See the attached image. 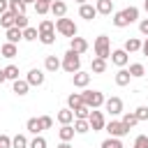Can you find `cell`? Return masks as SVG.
Returning <instances> with one entry per match:
<instances>
[{"label": "cell", "mask_w": 148, "mask_h": 148, "mask_svg": "<svg viewBox=\"0 0 148 148\" xmlns=\"http://www.w3.org/2000/svg\"><path fill=\"white\" fill-rule=\"evenodd\" d=\"M127 60H130V56H127V51H125V49H116V51H111V62H113V65L125 67V65H127Z\"/></svg>", "instance_id": "ba28073f"}, {"label": "cell", "mask_w": 148, "mask_h": 148, "mask_svg": "<svg viewBox=\"0 0 148 148\" xmlns=\"http://www.w3.org/2000/svg\"><path fill=\"white\" fill-rule=\"evenodd\" d=\"M56 30H58L62 37H69V39L76 37V32H79V30H76V23H74L72 18H65V16L56 21Z\"/></svg>", "instance_id": "3957f363"}, {"label": "cell", "mask_w": 148, "mask_h": 148, "mask_svg": "<svg viewBox=\"0 0 148 148\" xmlns=\"http://www.w3.org/2000/svg\"><path fill=\"white\" fill-rule=\"evenodd\" d=\"M25 130H28L30 134H35V136H37V134L42 132V125H39V118H30V120L25 123Z\"/></svg>", "instance_id": "484cf974"}, {"label": "cell", "mask_w": 148, "mask_h": 148, "mask_svg": "<svg viewBox=\"0 0 148 148\" xmlns=\"http://www.w3.org/2000/svg\"><path fill=\"white\" fill-rule=\"evenodd\" d=\"M81 97H83V104H86L88 109H99V106H104V102H106L99 90H83Z\"/></svg>", "instance_id": "7a4b0ae2"}, {"label": "cell", "mask_w": 148, "mask_h": 148, "mask_svg": "<svg viewBox=\"0 0 148 148\" xmlns=\"http://www.w3.org/2000/svg\"><path fill=\"white\" fill-rule=\"evenodd\" d=\"M5 12H9V0H0V16Z\"/></svg>", "instance_id": "c3c4849f"}, {"label": "cell", "mask_w": 148, "mask_h": 148, "mask_svg": "<svg viewBox=\"0 0 148 148\" xmlns=\"http://www.w3.org/2000/svg\"><path fill=\"white\" fill-rule=\"evenodd\" d=\"M0 53H2V58H14V56L18 53V49H16V44H12V42H5V44L0 46Z\"/></svg>", "instance_id": "e0dca14e"}, {"label": "cell", "mask_w": 148, "mask_h": 148, "mask_svg": "<svg viewBox=\"0 0 148 148\" xmlns=\"http://www.w3.org/2000/svg\"><path fill=\"white\" fill-rule=\"evenodd\" d=\"M67 106L74 111V109H79V106H83V97H81V92H72L69 97H67Z\"/></svg>", "instance_id": "ffe728a7"}, {"label": "cell", "mask_w": 148, "mask_h": 148, "mask_svg": "<svg viewBox=\"0 0 148 148\" xmlns=\"http://www.w3.org/2000/svg\"><path fill=\"white\" fill-rule=\"evenodd\" d=\"M7 81V76H5V69H0V83H5Z\"/></svg>", "instance_id": "f907efd6"}, {"label": "cell", "mask_w": 148, "mask_h": 148, "mask_svg": "<svg viewBox=\"0 0 148 148\" xmlns=\"http://www.w3.org/2000/svg\"><path fill=\"white\" fill-rule=\"evenodd\" d=\"M132 148H148V136L146 134H139L136 139H134V146Z\"/></svg>", "instance_id": "b9f144b4"}, {"label": "cell", "mask_w": 148, "mask_h": 148, "mask_svg": "<svg viewBox=\"0 0 148 148\" xmlns=\"http://www.w3.org/2000/svg\"><path fill=\"white\" fill-rule=\"evenodd\" d=\"M30 143H28V139H25V134H16L14 139H12V148H28Z\"/></svg>", "instance_id": "1f68e13d"}, {"label": "cell", "mask_w": 148, "mask_h": 148, "mask_svg": "<svg viewBox=\"0 0 148 148\" xmlns=\"http://www.w3.org/2000/svg\"><path fill=\"white\" fill-rule=\"evenodd\" d=\"M90 111H92V109H88V106L83 104V106H79V109H74V118H81V120H88V116H90Z\"/></svg>", "instance_id": "8d00e7d4"}, {"label": "cell", "mask_w": 148, "mask_h": 148, "mask_svg": "<svg viewBox=\"0 0 148 148\" xmlns=\"http://www.w3.org/2000/svg\"><path fill=\"white\" fill-rule=\"evenodd\" d=\"M51 14H53L56 18H62V16L67 14V5H65L62 0H53V2H51Z\"/></svg>", "instance_id": "8fae6325"}, {"label": "cell", "mask_w": 148, "mask_h": 148, "mask_svg": "<svg viewBox=\"0 0 148 148\" xmlns=\"http://www.w3.org/2000/svg\"><path fill=\"white\" fill-rule=\"evenodd\" d=\"M9 12H14V14H25V2H23V0H9Z\"/></svg>", "instance_id": "f546056e"}, {"label": "cell", "mask_w": 148, "mask_h": 148, "mask_svg": "<svg viewBox=\"0 0 148 148\" xmlns=\"http://www.w3.org/2000/svg\"><path fill=\"white\" fill-rule=\"evenodd\" d=\"M74 125H62L60 130H58V136H60V141H72L74 139Z\"/></svg>", "instance_id": "2e32d148"}, {"label": "cell", "mask_w": 148, "mask_h": 148, "mask_svg": "<svg viewBox=\"0 0 148 148\" xmlns=\"http://www.w3.org/2000/svg\"><path fill=\"white\" fill-rule=\"evenodd\" d=\"M18 39H23V30H18V28H9V30H7V42L18 44Z\"/></svg>", "instance_id": "7402d4cb"}, {"label": "cell", "mask_w": 148, "mask_h": 148, "mask_svg": "<svg viewBox=\"0 0 148 148\" xmlns=\"http://www.w3.org/2000/svg\"><path fill=\"white\" fill-rule=\"evenodd\" d=\"M14 28H18V30H25V28H28V18H25V14H16V23H14Z\"/></svg>", "instance_id": "f35d334b"}, {"label": "cell", "mask_w": 148, "mask_h": 148, "mask_svg": "<svg viewBox=\"0 0 148 148\" xmlns=\"http://www.w3.org/2000/svg\"><path fill=\"white\" fill-rule=\"evenodd\" d=\"M125 51H127V53H134V51H141V42H139L136 37H130V39L125 42Z\"/></svg>", "instance_id": "83f0119b"}, {"label": "cell", "mask_w": 148, "mask_h": 148, "mask_svg": "<svg viewBox=\"0 0 148 148\" xmlns=\"http://www.w3.org/2000/svg\"><path fill=\"white\" fill-rule=\"evenodd\" d=\"M141 51H143V56H148V37H146V42L141 44Z\"/></svg>", "instance_id": "681fc988"}, {"label": "cell", "mask_w": 148, "mask_h": 148, "mask_svg": "<svg viewBox=\"0 0 148 148\" xmlns=\"http://www.w3.org/2000/svg\"><path fill=\"white\" fill-rule=\"evenodd\" d=\"M69 49H72L74 53H79V56H81V53H86V51H88V42H86L83 37H72V39H69Z\"/></svg>", "instance_id": "9c48e42d"}, {"label": "cell", "mask_w": 148, "mask_h": 148, "mask_svg": "<svg viewBox=\"0 0 148 148\" xmlns=\"http://www.w3.org/2000/svg\"><path fill=\"white\" fill-rule=\"evenodd\" d=\"M37 30H39V35H42V32H53V30H56V23H53V21H49V18H44V21L39 23V28H37Z\"/></svg>", "instance_id": "e575fe53"}, {"label": "cell", "mask_w": 148, "mask_h": 148, "mask_svg": "<svg viewBox=\"0 0 148 148\" xmlns=\"http://www.w3.org/2000/svg\"><path fill=\"white\" fill-rule=\"evenodd\" d=\"M56 118H58L60 125H72V123H74V111H72L69 106H67V109H60Z\"/></svg>", "instance_id": "30bf717a"}, {"label": "cell", "mask_w": 148, "mask_h": 148, "mask_svg": "<svg viewBox=\"0 0 148 148\" xmlns=\"http://www.w3.org/2000/svg\"><path fill=\"white\" fill-rule=\"evenodd\" d=\"M39 2H46V5H51V2H53V0H39Z\"/></svg>", "instance_id": "db71d44e"}, {"label": "cell", "mask_w": 148, "mask_h": 148, "mask_svg": "<svg viewBox=\"0 0 148 148\" xmlns=\"http://www.w3.org/2000/svg\"><path fill=\"white\" fill-rule=\"evenodd\" d=\"M113 25H116V28H125V25H130L127 18L123 16V12H116V14H113Z\"/></svg>", "instance_id": "74e56055"}, {"label": "cell", "mask_w": 148, "mask_h": 148, "mask_svg": "<svg viewBox=\"0 0 148 148\" xmlns=\"http://www.w3.org/2000/svg\"><path fill=\"white\" fill-rule=\"evenodd\" d=\"M0 148H12V139L7 134H0Z\"/></svg>", "instance_id": "bcb514c9"}, {"label": "cell", "mask_w": 148, "mask_h": 148, "mask_svg": "<svg viewBox=\"0 0 148 148\" xmlns=\"http://www.w3.org/2000/svg\"><path fill=\"white\" fill-rule=\"evenodd\" d=\"M28 148H46V139L37 134V136H35V139L30 141V146H28Z\"/></svg>", "instance_id": "60d3db41"}, {"label": "cell", "mask_w": 148, "mask_h": 148, "mask_svg": "<svg viewBox=\"0 0 148 148\" xmlns=\"http://www.w3.org/2000/svg\"><path fill=\"white\" fill-rule=\"evenodd\" d=\"M25 81H28L30 86H42V83H44V72H42V69H30Z\"/></svg>", "instance_id": "4fadbf2b"}, {"label": "cell", "mask_w": 148, "mask_h": 148, "mask_svg": "<svg viewBox=\"0 0 148 148\" xmlns=\"http://www.w3.org/2000/svg\"><path fill=\"white\" fill-rule=\"evenodd\" d=\"M136 123H139V118H136V113H134V111H125V113H123V125H127V127L132 130Z\"/></svg>", "instance_id": "d4e9b609"}, {"label": "cell", "mask_w": 148, "mask_h": 148, "mask_svg": "<svg viewBox=\"0 0 148 148\" xmlns=\"http://www.w3.org/2000/svg\"><path fill=\"white\" fill-rule=\"evenodd\" d=\"M104 109H106L111 116H118V113H123V99H120V97H109V99L104 102Z\"/></svg>", "instance_id": "52a82bcc"}, {"label": "cell", "mask_w": 148, "mask_h": 148, "mask_svg": "<svg viewBox=\"0 0 148 148\" xmlns=\"http://www.w3.org/2000/svg\"><path fill=\"white\" fill-rule=\"evenodd\" d=\"M28 88H30V83L28 81H14V92L18 95V97H23V95H28Z\"/></svg>", "instance_id": "cb8c5ba5"}, {"label": "cell", "mask_w": 148, "mask_h": 148, "mask_svg": "<svg viewBox=\"0 0 148 148\" xmlns=\"http://www.w3.org/2000/svg\"><path fill=\"white\" fill-rule=\"evenodd\" d=\"M5 76H7L9 81H18V67H16V65H7V67H5Z\"/></svg>", "instance_id": "836d02e7"}, {"label": "cell", "mask_w": 148, "mask_h": 148, "mask_svg": "<svg viewBox=\"0 0 148 148\" xmlns=\"http://www.w3.org/2000/svg\"><path fill=\"white\" fill-rule=\"evenodd\" d=\"M58 148H72V146H69V141H62V143H60Z\"/></svg>", "instance_id": "816d5d0a"}, {"label": "cell", "mask_w": 148, "mask_h": 148, "mask_svg": "<svg viewBox=\"0 0 148 148\" xmlns=\"http://www.w3.org/2000/svg\"><path fill=\"white\" fill-rule=\"evenodd\" d=\"M130 74H132V79H139V76L146 74V67L141 62H134V65H130Z\"/></svg>", "instance_id": "4dcf8cb0"}, {"label": "cell", "mask_w": 148, "mask_h": 148, "mask_svg": "<svg viewBox=\"0 0 148 148\" xmlns=\"http://www.w3.org/2000/svg\"><path fill=\"white\" fill-rule=\"evenodd\" d=\"M106 132H109V136L120 139V136L130 134V127H127V125H123V120H111V123L106 125Z\"/></svg>", "instance_id": "5b68a950"}, {"label": "cell", "mask_w": 148, "mask_h": 148, "mask_svg": "<svg viewBox=\"0 0 148 148\" xmlns=\"http://www.w3.org/2000/svg\"><path fill=\"white\" fill-rule=\"evenodd\" d=\"M102 148H125V146H123V141H120V139L109 136V139H104V141H102Z\"/></svg>", "instance_id": "d6a6232c"}, {"label": "cell", "mask_w": 148, "mask_h": 148, "mask_svg": "<svg viewBox=\"0 0 148 148\" xmlns=\"http://www.w3.org/2000/svg\"><path fill=\"white\" fill-rule=\"evenodd\" d=\"M123 16L127 18V23H134V21L139 18V9H136V7H125V9H123Z\"/></svg>", "instance_id": "4316f807"}, {"label": "cell", "mask_w": 148, "mask_h": 148, "mask_svg": "<svg viewBox=\"0 0 148 148\" xmlns=\"http://www.w3.org/2000/svg\"><path fill=\"white\" fill-rule=\"evenodd\" d=\"M23 2H25V5H30V2H32V5H35V2H37V0H23Z\"/></svg>", "instance_id": "f5cc1de1"}, {"label": "cell", "mask_w": 148, "mask_h": 148, "mask_svg": "<svg viewBox=\"0 0 148 148\" xmlns=\"http://www.w3.org/2000/svg\"><path fill=\"white\" fill-rule=\"evenodd\" d=\"M62 67V62L56 58V56H46V60H44V69L46 72H58Z\"/></svg>", "instance_id": "9a60e30c"}, {"label": "cell", "mask_w": 148, "mask_h": 148, "mask_svg": "<svg viewBox=\"0 0 148 148\" xmlns=\"http://www.w3.org/2000/svg\"><path fill=\"white\" fill-rule=\"evenodd\" d=\"M35 12L44 16L46 12H51V5H46V2H39V0H37V2H35Z\"/></svg>", "instance_id": "7bdbcfd3"}, {"label": "cell", "mask_w": 148, "mask_h": 148, "mask_svg": "<svg viewBox=\"0 0 148 148\" xmlns=\"http://www.w3.org/2000/svg\"><path fill=\"white\" fill-rule=\"evenodd\" d=\"M139 30H141V35H146V37H148V18H143V21L139 23Z\"/></svg>", "instance_id": "7dc6e473"}, {"label": "cell", "mask_w": 148, "mask_h": 148, "mask_svg": "<svg viewBox=\"0 0 148 148\" xmlns=\"http://www.w3.org/2000/svg\"><path fill=\"white\" fill-rule=\"evenodd\" d=\"M62 69L67 72V74H76V72H81V58H79V53H74L72 49L62 56Z\"/></svg>", "instance_id": "6da1fadb"}, {"label": "cell", "mask_w": 148, "mask_h": 148, "mask_svg": "<svg viewBox=\"0 0 148 148\" xmlns=\"http://www.w3.org/2000/svg\"><path fill=\"white\" fill-rule=\"evenodd\" d=\"M39 42L46 44V46L53 44V42H56V32H42V35H39Z\"/></svg>", "instance_id": "ab89813d"}, {"label": "cell", "mask_w": 148, "mask_h": 148, "mask_svg": "<svg viewBox=\"0 0 148 148\" xmlns=\"http://www.w3.org/2000/svg\"><path fill=\"white\" fill-rule=\"evenodd\" d=\"M76 2H79V5H86V0H76Z\"/></svg>", "instance_id": "11a10c76"}, {"label": "cell", "mask_w": 148, "mask_h": 148, "mask_svg": "<svg viewBox=\"0 0 148 148\" xmlns=\"http://www.w3.org/2000/svg\"><path fill=\"white\" fill-rule=\"evenodd\" d=\"M95 9H97V14H111L113 12V2L111 0H97Z\"/></svg>", "instance_id": "44dd1931"}, {"label": "cell", "mask_w": 148, "mask_h": 148, "mask_svg": "<svg viewBox=\"0 0 148 148\" xmlns=\"http://www.w3.org/2000/svg\"><path fill=\"white\" fill-rule=\"evenodd\" d=\"M14 23H16V14H14V12H5V14L0 16V25H2L5 30L14 28Z\"/></svg>", "instance_id": "5bb4252c"}, {"label": "cell", "mask_w": 148, "mask_h": 148, "mask_svg": "<svg viewBox=\"0 0 148 148\" xmlns=\"http://www.w3.org/2000/svg\"><path fill=\"white\" fill-rule=\"evenodd\" d=\"M90 69H92L95 74H102V72H106V60H102V58H92V62H90Z\"/></svg>", "instance_id": "603a6c76"}, {"label": "cell", "mask_w": 148, "mask_h": 148, "mask_svg": "<svg viewBox=\"0 0 148 148\" xmlns=\"http://www.w3.org/2000/svg\"><path fill=\"white\" fill-rule=\"evenodd\" d=\"M39 125H42V130H51L53 127V118L51 116H39Z\"/></svg>", "instance_id": "ee69618b"}, {"label": "cell", "mask_w": 148, "mask_h": 148, "mask_svg": "<svg viewBox=\"0 0 148 148\" xmlns=\"http://www.w3.org/2000/svg\"><path fill=\"white\" fill-rule=\"evenodd\" d=\"M88 130H90V123H88V120H81V118L74 120V132H76V134H86Z\"/></svg>", "instance_id": "f1b7e54d"}, {"label": "cell", "mask_w": 148, "mask_h": 148, "mask_svg": "<svg viewBox=\"0 0 148 148\" xmlns=\"http://www.w3.org/2000/svg\"><path fill=\"white\" fill-rule=\"evenodd\" d=\"M79 16H81V18H86V21H92V18L97 16V9H95L92 5H88V2H86V5H81V7H79Z\"/></svg>", "instance_id": "7c38bea8"}, {"label": "cell", "mask_w": 148, "mask_h": 148, "mask_svg": "<svg viewBox=\"0 0 148 148\" xmlns=\"http://www.w3.org/2000/svg\"><path fill=\"white\" fill-rule=\"evenodd\" d=\"M134 113H136L139 123H141V120H148V106H139V109H136Z\"/></svg>", "instance_id": "f6af8a7d"}, {"label": "cell", "mask_w": 148, "mask_h": 148, "mask_svg": "<svg viewBox=\"0 0 148 148\" xmlns=\"http://www.w3.org/2000/svg\"><path fill=\"white\" fill-rule=\"evenodd\" d=\"M23 39H28V42H32V39H39V30L28 25V28L23 30Z\"/></svg>", "instance_id": "d590c367"}, {"label": "cell", "mask_w": 148, "mask_h": 148, "mask_svg": "<svg viewBox=\"0 0 148 148\" xmlns=\"http://www.w3.org/2000/svg\"><path fill=\"white\" fill-rule=\"evenodd\" d=\"M88 123H90V130H92V132H99V130H104V127H106L104 116H102V111H97V109H92V111H90Z\"/></svg>", "instance_id": "8992f818"}, {"label": "cell", "mask_w": 148, "mask_h": 148, "mask_svg": "<svg viewBox=\"0 0 148 148\" xmlns=\"http://www.w3.org/2000/svg\"><path fill=\"white\" fill-rule=\"evenodd\" d=\"M130 79H132V74H130V69H125V67H120V69L116 72V83H118V86H127V83H130Z\"/></svg>", "instance_id": "ac0fdd59"}, {"label": "cell", "mask_w": 148, "mask_h": 148, "mask_svg": "<svg viewBox=\"0 0 148 148\" xmlns=\"http://www.w3.org/2000/svg\"><path fill=\"white\" fill-rule=\"evenodd\" d=\"M72 79H74V86H76V88H86V86L90 83V74H86V72H76Z\"/></svg>", "instance_id": "d6986e66"}, {"label": "cell", "mask_w": 148, "mask_h": 148, "mask_svg": "<svg viewBox=\"0 0 148 148\" xmlns=\"http://www.w3.org/2000/svg\"><path fill=\"white\" fill-rule=\"evenodd\" d=\"M95 56L102 58V60L111 58V42H109L106 35H99V37L95 39Z\"/></svg>", "instance_id": "277c9868"}, {"label": "cell", "mask_w": 148, "mask_h": 148, "mask_svg": "<svg viewBox=\"0 0 148 148\" xmlns=\"http://www.w3.org/2000/svg\"><path fill=\"white\" fill-rule=\"evenodd\" d=\"M143 7H146V12H148V0H146V2H143Z\"/></svg>", "instance_id": "9f6ffc18"}]
</instances>
